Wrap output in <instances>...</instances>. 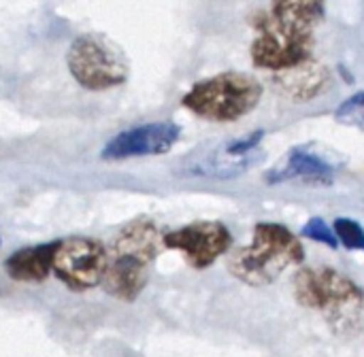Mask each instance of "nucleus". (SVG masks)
<instances>
[{"label":"nucleus","mask_w":364,"mask_h":357,"mask_svg":"<svg viewBox=\"0 0 364 357\" xmlns=\"http://www.w3.org/2000/svg\"><path fill=\"white\" fill-rule=\"evenodd\" d=\"M292 292L301 307L322 315L339 336L364 330V287L333 266H303L292 279Z\"/></svg>","instance_id":"1"},{"label":"nucleus","mask_w":364,"mask_h":357,"mask_svg":"<svg viewBox=\"0 0 364 357\" xmlns=\"http://www.w3.org/2000/svg\"><path fill=\"white\" fill-rule=\"evenodd\" d=\"M162 249V232L149 217L124 224L107 245V273L102 290L107 296L134 302L149 283L151 266Z\"/></svg>","instance_id":"2"},{"label":"nucleus","mask_w":364,"mask_h":357,"mask_svg":"<svg viewBox=\"0 0 364 357\" xmlns=\"http://www.w3.org/2000/svg\"><path fill=\"white\" fill-rule=\"evenodd\" d=\"M303 262L305 247L299 234L277 221H258L250 245L230 251L228 273L250 287H264Z\"/></svg>","instance_id":"3"},{"label":"nucleus","mask_w":364,"mask_h":357,"mask_svg":"<svg viewBox=\"0 0 364 357\" xmlns=\"http://www.w3.org/2000/svg\"><path fill=\"white\" fill-rule=\"evenodd\" d=\"M260 98L262 85L258 79L228 70L194 83L181 98V104L200 119L230 123L250 115L258 106Z\"/></svg>","instance_id":"4"},{"label":"nucleus","mask_w":364,"mask_h":357,"mask_svg":"<svg viewBox=\"0 0 364 357\" xmlns=\"http://www.w3.org/2000/svg\"><path fill=\"white\" fill-rule=\"evenodd\" d=\"M66 64L73 79L90 89H113L128 79V60L122 49L100 34H81L73 40L66 53Z\"/></svg>","instance_id":"5"},{"label":"nucleus","mask_w":364,"mask_h":357,"mask_svg":"<svg viewBox=\"0 0 364 357\" xmlns=\"http://www.w3.org/2000/svg\"><path fill=\"white\" fill-rule=\"evenodd\" d=\"M314 47V28L286 23L267 15L258 21V36L252 43V62L256 68L277 75L309 62Z\"/></svg>","instance_id":"6"},{"label":"nucleus","mask_w":364,"mask_h":357,"mask_svg":"<svg viewBox=\"0 0 364 357\" xmlns=\"http://www.w3.org/2000/svg\"><path fill=\"white\" fill-rule=\"evenodd\" d=\"M107 245L92 236H70L58 241L51 273L70 292L98 287L107 273Z\"/></svg>","instance_id":"7"},{"label":"nucleus","mask_w":364,"mask_h":357,"mask_svg":"<svg viewBox=\"0 0 364 357\" xmlns=\"http://www.w3.org/2000/svg\"><path fill=\"white\" fill-rule=\"evenodd\" d=\"M162 247L183 256L194 270L211 268L232 249V234L222 221H192L162 234Z\"/></svg>","instance_id":"8"},{"label":"nucleus","mask_w":364,"mask_h":357,"mask_svg":"<svg viewBox=\"0 0 364 357\" xmlns=\"http://www.w3.org/2000/svg\"><path fill=\"white\" fill-rule=\"evenodd\" d=\"M181 138V126L175 121H154L128 128L115 134L100 151V158L107 162H119L130 158L164 155Z\"/></svg>","instance_id":"9"},{"label":"nucleus","mask_w":364,"mask_h":357,"mask_svg":"<svg viewBox=\"0 0 364 357\" xmlns=\"http://www.w3.org/2000/svg\"><path fill=\"white\" fill-rule=\"evenodd\" d=\"M335 179V166L309 147L290 149L284 160H279L267 175L269 185H279L288 181H299L305 185H331Z\"/></svg>","instance_id":"10"},{"label":"nucleus","mask_w":364,"mask_h":357,"mask_svg":"<svg viewBox=\"0 0 364 357\" xmlns=\"http://www.w3.org/2000/svg\"><path fill=\"white\" fill-rule=\"evenodd\" d=\"M58 249V241L53 243H41L30 245L13 251L4 260V273L11 281L26 283V285H38L45 283L51 275L53 256Z\"/></svg>","instance_id":"11"},{"label":"nucleus","mask_w":364,"mask_h":357,"mask_svg":"<svg viewBox=\"0 0 364 357\" xmlns=\"http://www.w3.org/2000/svg\"><path fill=\"white\" fill-rule=\"evenodd\" d=\"M275 85L282 94L292 100L305 102L314 100L331 87V72L326 66L309 60L296 68L284 70L275 75Z\"/></svg>","instance_id":"12"},{"label":"nucleus","mask_w":364,"mask_h":357,"mask_svg":"<svg viewBox=\"0 0 364 357\" xmlns=\"http://www.w3.org/2000/svg\"><path fill=\"white\" fill-rule=\"evenodd\" d=\"M269 15L286 23L314 28L324 15V0H273Z\"/></svg>","instance_id":"13"},{"label":"nucleus","mask_w":364,"mask_h":357,"mask_svg":"<svg viewBox=\"0 0 364 357\" xmlns=\"http://www.w3.org/2000/svg\"><path fill=\"white\" fill-rule=\"evenodd\" d=\"M333 232L337 236L339 247L350 251H364V228L350 217H337L333 221Z\"/></svg>","instance_id":"14"},{"label":"nucleus","mask_w":364,"mask_h":357,"mask_svg":"<svg viewBox=\"0 0 364 357\" xmlns=\"http://www.w3.org/2000/svg\"><path fill=\"white\" fill-rule=\"evenodd\" d=\"M335 119L343 126H352L364 132V92H356L343 100L335 111Z\"/></svg>","instance_id":"15"},{"label":"nucleus","mask_w":364,"mask_h":357,"mask_svg":"<svg viewBox=\"0 0 364 357\" xmlns=\"http://www.w3.org/2000/svg\"><path fill=\"white\" fill-rule=\"evenodd\" d=\"M301 236L311 241V243H318V245H324L328 249H339V243H337V236L333 232V226H328L322 217H311L303 224L301 228Z\"/></svg>","instance_id":"16"},{"label":"nucleus","mask_w":364,"mask_h":357,"mask_svg":"<svg viewBox=\"0 0 364 357\" xmlns=\"http://www.w3.org/2000/svg\"><path fill=\"white\" fill-rule=\"evenodd\" d=\"M262 138H264V130H254V132H250L247 136L228 143V145L224 147V153L230 155V158H245V155H252V153L260 147Z\"/></svg>","instance_id":"17"},{"label":"nucleus","mask_w":364,"mask_h":357,"mask_svg":"<svg viewBox=\"0 0 364 357\" xmlns=\"http://www.w3.org/2000/svg\"><path fill=\"white\" fill-rule=\"evenodd\" d=\"M0 245H2V238H0Z\"/></svg>","instance_id":"18"}]
</instances>
